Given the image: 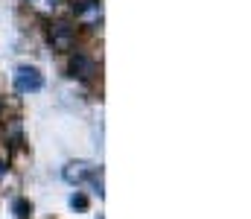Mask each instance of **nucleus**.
<instances>
[{"label": "nucleus", "instance_id": "f257e3e1", "mask_svg": "<svg viewBox=\"0 0 251 219\" xmlns=\"http://www.w3.org/2000/svg\"><path fill=\"white\" fill-rule=\"evenodd\" d=\"M15 88H18L21 94H35V91H41V88H44V76H41L38 68L21 65V68L15 71Z\"/></svg>", "mask_w": 251, "mask_h": 219}, {"label": "nucleus", "instance_id": "f03ea898", "mask_svg": "<svg viewBox=\"0 0 251 219\" xmlns=\"http://www.w3.org/2000/svg\"><path fill=\"white\" fill-rule=\"evenodd\" d=\"M70 73L88 79V76L97 73V62H94L91 56H85V53H73V59H70Z\"/></svg>", "mask_w": 251, "mask_h": 219}, {"label": "nucleus", "instance_id": "20e7f679", "mask_svg": "<svg viewBox=\"0 0 251 219\" xmlns=\"http://www.w3.org/2000/svg\"><path fill=\"white\" fill-rule=\"evenodd\" d=\"M91 172H94V167L85 164V161H79V164H67V167H64V181H70V184H82Z\"/></svg>", "mask_w": 251, "mask_h": 219}, {"label": "nucleus", "instance_id": "39448f33", "mask_svg": "<svg viewBox=\"0 0 251 219\" xmlns=\"http://www.w3.org/2000/svg\"><path fill=\"white\" fill-rule=\"evenodd\" d=\"M102 18V6L97 3V0H85L82 6H79V21L82 24H97Z\"/></svg>", "mask_w": 251, "mask_h": 219}, {"label": "nucleus", "instance_id": "0eeeda50", "mask_svg": "<svg viewBox=\"0 0 251 219\" xmlns=\"http://www.w3.org/2000/svg\"><path fill=\"white\" fill-rule=\"evenodd\" d=\"M15 211H18V217H26V211H29V205L18 199V202H15Z\"/></svg>", "mask_w": 251, "mask_h": 219}, {"label": "nucleus", "instance_id": "423d86ee", "mask_svg": "<svg viewBox=\"0 0 251 219\" xmlns=\"http://www.w3.org/2000/svg\"><path fill=\"white\" fill-rule=\"evenodd\" d=\"M29 3H32V6H35L38 12H56L62 0H29Z\"/></svg>", "mask_w": 251, "mask_h": 219}, {"label": "nucleus", "instance_id": "1a4fd4ad", "mask_svg": "<svg viewBox=\"0 0 251 219\" xmlns=\"http://www.w3.org/2000/svg\"><path fill=\"white\" fill-rule=\"evenodd\" d=\"M3 172H6V167H3V164H0V178H3Z\"/></svg>", "mask_w": 251, "mask_h": 219}, {"label": "nucleus", "instance_id": "7ed1b4c3", "mask_svg": "<svg viewBox=\"0 0 251 219\" xmlns=\"http://www.w3.org/2000/svg\"><path fill=\"white\" fill-rule=\"evenodd\" d=\"M50 38H53V47H59V50H70V44H73V26L64 24V21L53 24Z\"/></svg>", "mask_w": 251, "mask_h": 219}, {"label": "nucleus", "instance_id": "6e6552de", "mask_svg": "<svg viewBox=\"0 0 251 219\" xmlns=\"http://www.w3.org/2000/svg\"><path fill=\"white\" fill-rule=\"evenodd\" d=\"M70 205H73V208H85V196H73Z\"/></svg>", "mask_w": 251, "mask_h": 219}]
</instances>
